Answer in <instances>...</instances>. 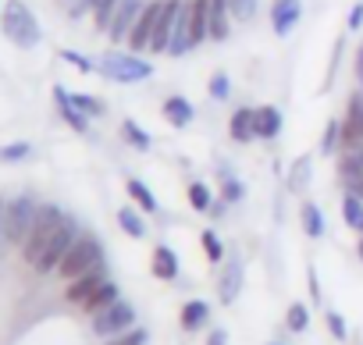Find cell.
I'll list each match as a JSON object with an SVG mask.
<instances>
[{"instance_id": "cell-1", "label": "cell", "mask_w": 363, "mask_h": 345, "mask_svg": "<svg viewBox=\"0 0 363 345\" xmlns=\"http://www.w3.org/2000/svg\"><path fill=\"white\" fill-rule=\"evenodd\" d=\"M0 29H4V36H8L15 47H22V50H33V47L43 40L40 22H36V15L29 11L26 0H8L4 11H0Z\"/></svg>"}, {"instance_id": "cell-2", "label": "cell", "mask_w": 363, "mask_h": 345, "mask_svg": "<svg viewBox=\"0 0 363 345\" xmlns=\"http://www.w3.org/2000/svg\"><path fill=\"white\" fill-rule=\"evenodd\" d=\"M96 72L107 79V82H121V86H132V82H146L153 75V64L139 54H125V50H107L100 61H96Z\"/></svg>"}, {"instance_id": "cell-3", "label": "cell", "mask_w": 363, "mask_h": 345, "mask_svg": "<svg viewBox=\"0 0 363 345\" xmlns=\"http://www.w3.org/2000/svg\"><path fill=\"white\" fill-rule=\"evenodd\" d=\"M100 267H104V246H100V239L79 235V239L72 242V249L65 253L57 274H61L65 281H75V278H82V274H89V271H100Z\"/></svg>"}, {"instance_id": "cell-4", "label": "cell", "mask_w": 363, "mask_h": 345, "mask_svg": "<svg viewBox=\"0 0 363 345\" xmlns=\"http://www.w3.org/2000/svg\"><path fill=\"white\" fill-rule=\"evenodd\" d=\"M65 221H68V217H65V210H61V207H40V217H36V225H33V232H29L26 246H22V256H26V264H29V267H36V264H40L43 249L50 246V239L57 235V228H61Z\"/></svg>"}, {"instance_id": "cell-5", "label": "cell", "mask_w": 363, "mask_h": 345, "mask_svg": "<svg viewBox=\"0 0 363 345\" xmlns=\"http://www.w3.org/2000/svg\"><path fill=\"white\" fill-rule=\"evenodd\" d=\"M36 217H40V203H36L33 196L11 200L8 210H4V239H8L11 246H26V239H29Z\"/></svg>"}, {"instance_id": "cell-6", "label": "cell", "mask_w": 363, "mask_h": 345, "mask_svg": "<svg viewBox=\"0 0 363 345\" xmlns=\"http://www.w3.org/2000/svg\"><path fill=\"white\" fill-rule=\"evenodd\" d=\"M132 327H135V310H132V302H125V299H118V302H111L107 310L93 313V334H100L104 341H107V338H118V334H125V331H132Z\"/></svg>"}, {"instance_id": "cell-7", "label": "cell", "mask_w": 363, "mask_h": 345, "mask_svg": "<svg viewBox=\"0 0 363 345\" xmlns=\"http://www.w3.org/2000/svg\"><path fill=\"white\" fill-rule=\"evenodd\" d=\"M160 8H164V0H150V4L143 8V15L135 18V26H132V33H128V40H125L132 54L150 50V43H153V29H157V18H160Z\"/></svg>"}, {"instance_id": "cell-8", "label": "cell", "mask_w": 363, "mask_h": 345, "mask_svg": "<svg viewBox=\"0 0 363 345\" xmlns=\"http://www.w3.org/2000/svg\"><path fill=\"white\" fill-rule=\"evenodd\" d=\"M75 239H79L75 225H72V221H65V225L57 228V235L50 239V246L43 249V256H40L36 271H40V274H50V271H57V267H61V260H65V253L72 249V242H75Z\"/></svg>"}, {"instance_id": "cell-9", "label": "cell", "mask_w": 363, "mask_h": 345, "mask_svg": "<svg viewBox=\"0 0 363 345\" xmlns=\"http://www.w3.org/2000/svg\"><path fill=\"white\" fill-rule=\"evenodd\" d=\"M182 8H186V0H164L160 18H157V29H153V43H150L153 54H167V43H171V36H174V26H178Z\"/></svg>"}, {"instance_id": "cell-10", "label": "cell", "mask_w": 363, "mask_h": 345, "mask_svg": "<svg viewBox=\"0 0 363 345\" xmlns=\"http://www.w3.org/2000/svg\"><path fill=\"white\" fill-rule=\"evenodd\" d=\"M143 0H118V11H114V18H111V29H107V36H111V43H125L128 40V33H132V26H135V18L143 15Z\"/></svg>"}, {"instance_id": "cell-11", "label": "cell", "mask_w": 363, "mask_h": 345, "mask_svg": "<svg viewBox=\"0 0 363 345\" xmlns=\"http://www.w3.org/2000/svg\"><path fill=\"white\" fill-rule=\"evenodd\" d=\"M186 15H189V40H193V50H196L200 43L211 40V0H189Z\"/></svg>"}, {"instance_id": "cell-12", "label": "cell", "mask_w": 363, "mask_h": 345, "mask_svg": "<svg viewBox=\"0 0 363 345\" xmlns=\"http://www.w3.org/2000/svg\"><path fill=\"white\" fill-rule=\"evenodd\" d=\"M363 142V93H352L342 118V146Z\"/></svg>"}, {"instance_id": "cell-13", "label": "cell", "mask_w": 363, "mask_h": 345, "mask_svg": "<svg viewBox=\"0 0 363 345\" xmlns=\"http://www.w3.org/2000/svg\"><path fill=\"white\" fill-rule=\"evenodd\" d=\"M303 15V0H274L271 4V29L274 36H289Z\"/></svg>"}, {"instance_id": "cell-14", "label": "cell", "mask_w": 363, "mask_h": 345, "mask_svg": "<svg viewBox=\"0 0 363 345\" xmlns=\"http://www.w3.org/2000/svg\"><path fill=\"white\" fill-rule=\"evenodd\" d=\"M104 281H107L104 267H100V271H89V274H82V278L68 281V288H65V299H68V302H75V306H86V302L96 295V288H100Z\"/></svg>"}, {"instance_id": "cell-15", "label": "cell", "mask_w": 363, "mask_h": 345, "mask_svg": "<svg viewBox=\"0 0 363 345\" xmlns=\"http://www.w3.org/2000/svg\"><path fill=\"white\" fill-rule=\"evenodd\" d=\"M242 278H246L242 260H239V256L225 260V271H221V281H218V295H221V302H225V306L239 299V292H242Z\"/></svg>"}, {"instance_id": "cell-16", "label": "cell", "mask_w": 363, "mask_h": 345, "mask_svg": "<svg viewBox=\"0 0 363 345\" xmlns=\"http://www.w3.org/2000/svg\"><path fill=\"white\" fill-rule=\"evenodd\" d=\"M253 121H257V139H278L281 135V125H285L281 111L271 107V103L253 107Z\"/></svg>"}, {"instance_id": "cell-17", "label": "cell", "mask_w": 363, "mask_h": 345, "mask_svg": "<svg viewBox=\"0 0 363 345\" xmlns=\"http://www.w3.org/2000/svg\"><path fill=\"white\" fill-rule=\"evenodd\" d=\"M160 111H164V118H167L171 128H186V125H193V118H196V107H193L186 96H167Z\"/></svg>"}, {"instance_id": "cell-18", "label": "cell", "mask_w": 363, "mask_h": 345, "mask_svg": "<svg viewBox=\"0 0 363 345\" xmlns=\"http://www.w3.org/2000/svg\"><path fill=\"white\" fill-rule=\"evenodd\" d=\"M54 103H57L61 118H65V121H68L75 132H86V128H89V118H86V114H82V111L72 103V93H68L65 86H54Z\"/></svg>"}, {"instance_id": "cell-19", "label": "cell", "mask_w": 363, "mask_h": 345, "mask_svg": "<svg viewBox=\"0 0 363 345\" xmlns=\"http://www.w3.org/2000/svg\"><path fill=\"white\" fill-rule=\"evenodd\" d=\"M207 320H211V306L203 299H189L186 306H182V313H178L182 331H200V327H207Z\"/></svg>"}, {"instance_id": "cell-20", "label": "cell", "mask_w": 363, "mask_h": 345, "mask_svg": "<svg viewBox=\"0 0 363 345\" xmlns=\"http://www.w3.org/2000/svg\"><path fill=\"white\" fill-rule=\"evenodd\" d=\"M228 135L235 142H253L257 139V121H253V107H239L228 121Z\"/></svg>"}, {"instance_id": "cell-21", "label": "cell", "mask_w": 363, "mask_h": 345, "mask_svg": "<svg viewBox=\"0 0 363 345\" xmlns=\"http://www.w3.org/2000/svg\"><path fill=\"white\" fill-rule=\"evenodd\" d=\"M232 33V11H228V0H211V40L225 43Z\"/></svg>"}, {"instance_id": "cell-22", "label": "cell", "mask_w": 363, "mask_h": 345, "mask_svg": "<svg viewBox=\"0 0 363 345\" xmlns=\"http://www.w3.org/2000/svg\"><path fill=\"white\" fill-rule=\"evenodd\" d=\"M178 253L171 249V246H157L153 249V278H160V281H174L178 278Z\"/></svg>"}, {"instance_id": "cell-23", "label": "cell", "mask_w": 363, "mask_h": 345, "mask_svg": "<svg viewBox=\"0 0 363 345\" xmlns=\"http://www.w3.org/2000/svg\"><path fill=\"white\" fill-rule=\"evenodd\" d=\"M310 182H313V157H299L289 171V193H306Z\"/></svg>"}, {"instance_id": "cell-24", "label": "cell", "mask_w": 363, "mask_h": 345, "mask_svg": "<svg viewBox=\"0 0 363 345\" xmlns=\"http://www.w3.org/2000/svg\"><path fill=\"white\" fill-rule=\"evenodd\" d=\"M125 193L132 196V203H135L143 214H157V196L146 189V182H139V179H128V182H125Z\"/></svg>"}, {"instance_id": "cell-25", "label": "cell", "mask_w": 363, "mask_h": 345, "mask_svg": "<svg viewBox=\"0 0 363 345\" xmlns=\"http://www.w3.org/2000/svg\"><path fill=\"white\" fill-rule=\"evenodd\" d=\"M299 225H303V232H306L310 239H320V235H324V214H320V207L306 200V203L299 207Z\"/></svg>"}, {"instance_id": "cell-26", "label": "cell", "mask_w": 363, "mask_h": 345, "mask_svg": "<svg viewBox=\"0 0 363 345\" xmlns=\"http://www.w3.org/2000/svg\"><path fill=\"white\" fill-rule=\"evenodd\" d=\"M118 228L128 235V239H146V221L135 207H121L118 210Z\"/></svg>"}, {"instance_id": "cell-27", "label": "cell", "mask_w": 363, "mask_h": 345, "mask_svg": "<svg viewBox=\"0 0 363 345\" xmlns=\"http://www.w3.org/2000/svg\"><path fill=\"white\" fill-rule=\"evenodd\" d=\"M118 299H121V288L107 278V281L96 288V295H93V299H89L82 310H86V313H100V310H107V306H111V302H118Z\"/></svg>"}, {"instance_id": "cell-28", "label": "cell", "mask_w": 363, "mask_h": 345, "mask_svg": "<svg viewBox=\"0 0 363 345\" xmlns=\"http://www.w3.org/2000/svg\"><path fill=\"white\" fill-rule=\"evenodd\" d=\"M352 171H363V142L342 146V153H338V179L352 175Z\"/></svg>"}, {"instance_id": "cell-29", "label": "cell", "mask_w": 363, "mask_h": 345, "mask_svg": "<svg viewBox=\"0 0 363 345\" xmlns=\"http://www.w3.org/2000/svg\"><path fill=\"white\" fill-rule=\"evenodd\" d=\"M342 221L359 232V221H363V200H359V196H352V193L342 196Z\"/></svg>"}, {"instance_id": "cell-30", "label": "cell", "mask_w": 363, "mask_h": 345, "mask_svg": "<svg viewBox=\"0 0 363 345\" xmlns=\"http://www.w3.org/2000/svg\"><path fill=\"white\" fill-rule=\"evenodd\" d=\"M121 135H125V142H128V146H135V149H143V153L153 146V139H150V135H146L132 118H128V121H121Z\"/></svg>"}, {"instance_id": "cell-31", "label": "cell", "mask_w": 363, "mask_h": 345, "mask_svg": "<svg viewBox=\"0 0 363 345\" xmlns=\"http://www.w3.org/2000/svg\"><path fill=\"white\" fill-rule=\"evenodd\" d=\"M207 93H211V100L225 103V100L232 96V79H228L225 72H214V75H211V82H207Z\"/></svg>"}, {"instance_id": "cell-32", "label": "cell", "mask_w": 363, "mask_h": 345, "mask_svg": "<svg viewBox=\"0 0 363 345\" xmlns=\"http://www.w3.org/2000/svg\"><path fill=\"white\" fill-rule=\"evenodd\" d=\"M72 103L86 114V118H100L107 107H104V100H96L93 93H72Z\"/></svg>"}, {"instance_id": "cell-33", "label": "cell", "mask_w": 363, "mask_h": 345, "mask_svg": "<svg viewBox=\"0 0 363 345\" xmlns=\"http://www.w3.org/2000/svg\"><path fill=\"white\" fill-rule=\"evenodd\" d=\"M186 196H189L193 210H203V214H207V210H211V203H214V200H211V189H207L203 182H189Z\"/></svg>"}, {"instance_id": "cell-34", "label": "cell", "mask_w": 363, "mask_h": 345, "mask_svg": "<svg viewBox=\"0 0 363 345\" xmlns=\"http://www.w3.org/2000/svg\"><path fill=\"white\" fill-rule=\"evenodd\" d=\"M200 242H203V253H207V260L211 264H221L225 260V246H221V239H218V232H200Z\"/></svg>"}, {"instance_id": "cell-35", "label": "cell", "mask_w": 363, "mask_h": 345, "mask_svg": "<svg viewBox=\"0 0 363 345\" xmlns=\"http://www.w3.org/2000/svg\"><path fill=\"white\" fill-rule=\"evenodd\" d=\"M285 324H289V331L303 334V331H306V324H310V310H306L303 302H292V306H289V313H285Z\"/></svg>"}, {"instance_id": "cell-36", "label": "cell", "mask_w": 363, "mask_h": 345, "mask_svg": "<svg viewBox=\"0 0 363 345\" xmlns=\"http://www.w3.org/2000/svg\"><path fill=\"white\" fill-rule=\"evenodd\" d=\"M114 11H118V0H100V4L93 8V26H96L100 33H107V29H111Z\"/></svg>"}, {"instance_id": "cell-37", "label": "cell", "mask_w": 363, "mask_h": 345, "mask_svg": "<svg viewBox=\"0 0 363 345\" xmlns=\"http://www.w3.org/2000/svg\"><path fill=\"white\" fill-rule=\"evenodd\" d=\"M335 142H342V121L338 118H331L328 125H324V139H320V153H335Z\"/></svg>"}, {"instance_id": "cell-38", "label": "cell", "mask_w": 363, "mask_h": 345, "mask_svg": "<svg viewBox=\"0 0 363 345\" xmlns=\"http://www.w3.org/2000/svg\"><path fill=\"white\" fill-rule=\"evenodd\" d=\"M228 11L235 22H250L257 15V0H228Z\"/></svg>"}, {"instance_id": "cell-39", "label": "cell", "mask_w": 363, "mask_h": 345, "mask_svg": "<svg viewBox=\"0 0 363 345\" xmlns=\"http://www.w3.org/2000/svg\"><path fill=\"white\" fill-rule=\"evenodd\" d=\"M146 327H132V331H125V334H118V338H107L104 345H146Z\"/></svg>"}, {"instance_id": "cell-40", "label": "cell", "mask_w": 363, "mask_h": 345, "mask_svg": "<svg viewBox=\"0 0 363 345\" xmlns=\"http://www.w3.org/2000/svg\"><path fill=\"white\" fill-rule=\"evenodd\" d=\"M61 61H68V64H75L82 75H89V72H96V61H89L86 54H79V50H61Z\"/></svg>"}, {"instance_id": "cell-41", "label": "cell", "mask_w": 363, "mask_h": 345, "mask_svg": "<svg viewBox=\"0 0 363 345\" xmlns=\"http://www.w3.org/2000/svg\"><path fill=\"white\" fill-rule=\"evenodd\" d=\"M328 331H331V338H338V341H345L349 338V327H345V317L338 313V310H328Z\"/></svg>"}, {"instance_id": "cell-42", "label": "cell", "mask_w": 363, "mask_h": 345, "mask_svg": "<svg viewBox=\"0 0 363 345\" xmlns=\"http://www.w3.org/2000/svg\"><path fill=\"white\" fill-rule=\"evenodd\" d=\"M221 193H225L228 203H239V200H242V182H239L235 175H225V179H221Z\"/></svg>"}, {"instance_id": "cell-43", "label": "cell", "mask_w": 363, "mask_h": 345, "mask_svg": "<svg viewBox=\"0 0 363 345\" xmlns=\"http://www.w3.org/2000/svg\"><path fill=\"white\" fill-rule=\"evenodd\" d=\"M29 153H33V146H29V142H11V146L0 149V160H8V164H11V160H26Z\"/></svg>"}, {"instance_id": "cell-44", "label": "cell", "mask_w": 363, "mask_h": 345, "mask_svg": "<svg viewBox=\"0 0 363 345\" xmlns=\"http://www.w3.org/2000/svg\"><path fill=\"white\" fill-rule=\"evenodd\" d=\"M100 0H68V18H82V15H93V8Z\"/></svg>"}, {"instance_id": "cell-45", "label": "cell", "mask_w": 363, "mask_h": 345, "mask_svg": "<svg viewBox=\"0 0 363 345\" xmlns=\"http://www.w3.org/2000/svg\"><path fill=\"white\" fill-rule=\"evenodd\" d=\"M342 186H345V193H352V196H359V200H363V171L342 175Z\"/></svg>"}, {"instance_id": "cell-46", "label": "cell", "mask_w": 363, "mask_h": 345, "mask_svg": "<svg viewBox=\"0 0 363 345\" xmlns=\"http://www.w3.org/2000/svg\"><path fill=\"white\" fill-rule=\"evenodd\" d=\"M349 29L352 33L363 29V0H359V4H352V11H349Z\"/></svg>"}, {"instance_id": "cell-47", "label": "cell", "mask_w": 363, "mask_h": 345, "mask_svg": "<svg viewBox=\"0 0 363 345\" xmlns=\"http://www.w3.org/2000/svg\"><path fill=\"white\" fill-rule=\"evenodd\" d=\"M207 345H228V331H225V327L211 331V334H207Z\"/></svg>"}, {"instance_id": "cell-48", "label": "cell", "mask_w": 363, "mask_h": 345, "mask_svg": "<svg viewBox=\"0 0 363 345\" xmlns=\"http://www.w3.org/2000/svg\"><path fill=\"white\" fill-rule=\"evenodd\" d=\"M356 79H359V86H363V43H359V50H356Z\"/></svg>"}, {"instance_id": "cell-49", "label": "cell", "mask_w": 363, "mask_h": 345, "mask_svg": "<svg viewBox=\"0 0 363 345\" xmlns=\"http://www.w3.org/2000/svg\"><path fill=\"white\" fill-rule=\"evenodd\" d=\"M4 210H8V203L0 200V239H4Z\"/></svg>"}, {"instance_id": "cell-50", "label": "cell", "mask_w": 363, "mask_h": 345, "mask_svg": "<svg viewBox=\"0 0 363 345\" xmlns=\"http://www.w3.org/2000/svg\"><path fill=\"white\" fill-rule=\"evenodd\" d=\"M359 260H363V239H359Z\"/></svg>"}, {"instance_id": "cell-51", "label": "cell", "mask_w": 363, "mask_h": 345, "mask_svg": "<svg viewBox=\"0 0 363 345\" xmlns=\"http://www.w3.org/2000/svg\"><path fill=\"white\" fill-rule=\"evenodd\" d=\"M359 232H363V221H359Z\"/></svg>"}, {"instance_id": "cell-52", "label": "cell", "mask_w": 363, "mask_h": 345, "mask_svg": "<svg viewBox=\"0 0 363 345\" xmlns=\"http://www.w3.org/2000/svg\"><path fill=\"white\" fill-rule=\"evenodd\" d=\"M271 345H281V341H271Z\"/></svg>"}, {"instance_id": "cell-53", "label": "cell", "mask_w": 363, "mask_h": 345, "mask_svg": "<svg viewBox=\"0 0 363 345\" xmlns=\"http://www.w3.org/2000/svg\"><path fill=\"white\" fill-rule=\"evenodd\" d=\"M0 11H4V8H0Z\"/></svg>"}]
</instances>
